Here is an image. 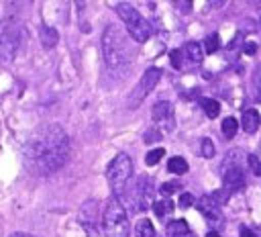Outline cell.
Returning <instances> with one entry per match:
<instances>
[{"label":"cell","instance_id":"obj_12","mask_svg":"<svg viewBox=\"0 0 261 237\" xmlns=\"http://www.w3.org/2000/svg\"><path fill=\"white\" fill-rule=\"evenodd\" d=\"M259 125H261L259 112L255 108H247L243 112V129H245V133H255L259 129Z\"/></svg>","mask_w":261,"mask_h":237},{"label":"cell","instance_id":"obj_29","mask_svg":"<svg viewBox=\"0 0 261 237\" xmlns=\"http://www.w3.org/2000/svg\"><path fill=\"white\" fill-rule=\"evenodd\" d=\"M255 51H257V43H255V41H253V43H245V53H247V55H253Z\"/></svg>","mask_w":261,"mask_h":237},{"label":"cell","instance_id":"obj_4","mask_svg":"<svg viewBox=\"0 0 261 237\" xmlns=\"http://www.w3.org/2000/svg\"><path fill=\"white\" fill-rule=\"evenodd\" d=\"M133 176V161L126 153H118L106 168V180L112 190V196H120L126 190V184Z\"/></svg>","mask_w":261,"mask_h":237},{"label":"cell","instance_id":"obj_21","mask_svg":"<svg viewBox=\"0 0 261 237\" xmlns=\"http://www.w3.org/2000/svg\"><path fill=\"white\" fill-rule=\"evenodd\" d=\"M237 129H239V123H237V118H232V116H226L224 121H222V133H224V137H234L237 135Z\"/></svg>","mask_w":261,"mask_h":237},{"label":"cell","instance_id":"obj_30","mask_svg":"<svg viewBox=\"0 0 261 237\" xmlns=\"http://www.w3.org/2000/svg\"><path fill=\"white\" fill-rule=\"evenodd\" d=\"M206 237H222V235H220L218 231H208V233H206Z\"/></svg>","mask_w":261,"mask_h":237},{"label":"cell","instance_id":"obj_25","mask_svg":"<svg viewBox=\"0 0 261 237\" xmlns=\"http://www.w3.org/2000/svg\"><path fill=\"white\" fill-rule=\"evenodd\" d=\"M200 147H202L200 151H202L204 157H212V155H214V145H212V141H210L208 137H204V139L200 141Z\"/></svg>","mask_w":261,"mask_h":237},{"label":"cell","instance_id":"obj_1","mask_svg":"<svg viewBox=\"0 0 261 237\" xmlns=\"http://www.w3.org/2000/svg\"><path fill=\"white\" fill-rule=\"evenodd\" d=\"M24 157L35 174H51L69 157V137L59 125H45L35 131L24 147Z\"/></svg>","mask_w":261,"mask_h":237},{"label":"cell","instance_id":"obj_24","mask_svg":"<svg viewBox=\"0 0 261 237\" xmlns=\"http://www.w3.org/2000/svg\"><path fill=\"white\" fill-rule=\"evenodd\" d=\"M253 94L261 102V65L255 69V76H253Z\"/></svg>","mask_w":261,"mask_h":237},{"label":"cell","instance_id":"obj_13","mask_svg":"<svg viewBox=\"0 0 261 237\" xmlns=\"http://www.w3.org/2000/svg\"><path fill=\"white\" fill-rule=\"evenodd\" d=\"M181 51H184V55H186V57H190V59H192V61H196V63H198V61H202V57H204V49H202V45H200V43H196V41H190Z\"/></svg>","mask_w":261,"mask_h":237},{"label":"cell","instance_id":"obj_7","mask_svg":"<svg viewBox=\"0 0 261 237\" xmlns=\"http://www.w3.org/2000/svg\"><path fill=\"white\" fill-rule=\"evenodd\" d=\"M130 204H133V208H137V210H145V208H149V206H153V198H155V186H153V182H151V178L149 176H141L137 182H135V186H133V190H130Z\"/></svg>","mask_w":261,"mask_h":237},{"label":"cell","instance_id":"obj_5","mask_svg":"<svg viewBox=\"0 0 261 237\" xmlns=\"http://www.w3.org/2000/svg\"><path fill=\"white\" fill-rule=\"evenodd\" d=\"M116 12L118 16L122 18V22L126 25V33H130V37L139 43H145L151 35H153V27L139 14L137 8H133L130 4L122 2V4H116Z\"/></svg>","mask_w":261,"mask_h":237},{"label":"cell","instance_id":"obj_15","mask_svg":"<svg viewBox=\"0 0 261 237\" xmlns=\"http://www.w3.org/2000/svg\"><path fill=\"white\" fill-rule=\"evenodd\" d=\"M202 108H204V114L208 116V118H216L218 114H220V104H218V100H214V98H202Z\"/></svg>","mask_w":261,"mask_h":237},{"label":"cell","instance_id":"obj_6","mask_svg":"<svg viewBox=\"0 0 261 237\" xmlns=\"http://www.w3.org/2000/svg\"><path fill=\"white\" fill-rule=\"evenodd\" d=\"M159 80H161V69H159V67H149V69L143 74L141 82H139V84L133 88V92L128 94L126 106H128V108H137V106L145 100V96L151 94V90L157 86Z\"/></svg>","mask_w":261,"mask_h":237},{"label":"cell","instance_id":"obj_18","mask_svg":"<svg viewBox=\"0 0 261 237\" xmlns=\"http://www.w3.org/2000/svg\"><path fill=\"white\" fill-rule=\"evenodd\" d=\"M188 231H190V227H188V223H186L184 219H175V221H171V223L167 225L169 237H179V235H184V233H188Z\"/></svg>","mask_w":261,"mask_h":237},{"label":"cell","instance_id":"obj_9","mask_svg":"<svg viewBox=\"0 0 261 237\" xmlns=\"http://www.w3.org/2000/svg\"><path fill=\"white\" fill-rule=\"evenodd\" d=\"M243 186H245V174H243L241 165L224 161V168H222V192L230 196L232 192L241 190Z\"/></svg>","mask_w":261,"mask_h":237},{"label":"cell","instance_id":"obj_14","mask_svg":"<svg viewBox=\"0 0 261 237\" xmlns=\"http://www.w3.org/2000/svg\"><path fill=\"white\" fill-rule=\"evenodd\" d=\"M135 235H137V237H155L153 223H151L149 219H141V221H137V225H135Z\"/></svg>","mask_w":261,"mask_h":237},{"label":"cell","instance_id":"obj_22","mask_svg":"<svg viewBox=\"0 0 261 237\" xmlns=\"http://www.w3.org/2000/svg\"><path fill=\"white\" fill-rule=\"evenodd\" d=\"M169 61H171L173 69H181V67H184V51H181V49H171Z\"/></svg>","mask_w":261,"mask_h":237},{"label":"cell","instance_id":"obj_19","mask_svg":"<svg viewBox=\"0 0 261 237\" xmlns=\"http://www.w3.org/2000/svg\"><path fill=\"white\" fill-rule=\"evenodd\" d=\"M151 208L155 210L157 217H165L167 212L173 210V202H171V198H161V200H155Z\"/></svg>","mask_w":261,"mask_h":237},{"label":"cell","instance_id":"obj_33","mask_svg":"<svg viewBox=\"0 0 261 237\" xmlns=\"http://www.w3.org/2000/svg\"><path fill=\"white\" fill-rule=\"evenodd\" d=\"M259 14H261V12H259ZM259 18H261V16H259Z\"/></svg>","mask_w":261,"mask_h":237},{"label":"cell","instance_id":"obj_27","mask_svg":"<svg viewBox=\"0 0 261 237\" xmlns=\"http://www.w3.org/2000/svg\"><path fill=\"white\" fill-rule=\"evenodd\" d=\"M194 204V196L190 194V192H184L181 196H179V206L181 208H188V206H192Z\"/></svg>","mask_w":261,"mask_h":237},{"label":"cell","instance_id":"obj_10","mask_svg":"<svg viewBox=\"0 0 261 237\" xmlns=\"http://www.w3.org/2000/svg\"><path fill=\"white\" fill-rule=\"evenodd\" d=\"M151 116L155 121V125L161 131H173L175 127V118H173V106L167 100H159L153 104L151 108Z\"/></svg>","mask_w":261,"mask_h":237},{"label":"cell","instance_id":"obj_23","mask_svg":"<svg viewBox=\"0 0 261 237\" xmlns=\"http://www.w3.org/2000/svg\"><path fill=\"white\" fill-rule=\"evenodd\" d=\"M161 157H163V149H161V147H155V149H151V151L145 155V163H147V165H155V163H159Z\"/></svg>","mask_w":261,"mask_h":237},{"label":"cell","instance_id":"obj_8","mask_svg":"<svg viewBox=\"0 0 261 237\" xmlns=\"http://www.w3.org/2000/svg\"><path fill=\"white\" fill-rule=\"evenodd\" d=\"M24 33H27V31H24L20 25H12V27H8V29L0 35V57H4V59H12L14 53L18 51L22 39H27Z\"/></svg>","mask_w":261,"mask_h":237},{"label":"cell","instance_id":"obj_11","mask_svg":"<svg viewBox=\"0 0 261 237\" xmlns=\"http://www.w3.org/2000/svg\"><path fill=\"white\" fill-rule=\"evenodd\" d=\"M198 210L204 215V219L210 223V225H216V223H222V212H220V204L214 202L212 196H202L198 202H196Z\"/></svg>","mask_w":261,"mask_h":237},{"label":"cell","instance_id":"obj_32","mask_svg":"<svg viewBox=\"0 0 261 237\" xmlns=\"http://www.w3.org/2000/svg\"><path fill=\"white\" fill-rule=\"evenodd\" d=\"M179 237H196L192 231H188V233H184V235H179Z\"/></svg>","mask_w":261,"mask_h":237},{"label":"cell","instance_id":"obj_3","mask_svg":"<svg viewBox=\"0 0 261 237\" xmlns=\"http://www.w3.org/2000/svg\"><path fill=\"white\" fill-rule=\"evenodd\" d=\"M102 225H104L106 237H128V233H130L128 215L116 196L108 198V202L104 206V215H102Z\"/></svg>","mask_w":261,"mask_h":237},{"label":"cell","instance_id":"obj_20","mask_svg":"<svg viewBox=\"0 0 261 237\" xmlns=\"http://www.w3.org/2000/svg\"><path fill=\"white\" fill-rule=\"evenodd\" d=\"M204 49H206V53H210V55L220 49V39H218L216 33H210V35L204 39Z\"/></svg>","mask_w":261,"mask_h":237},{"label":"cell","instance_id":"obj_26","mask_svg":"<svg viewBox=\"0 0 261 237\" xmlns=\"http://www.w3.org/2000/svg\"><path fill=\"white\" fill-rule=\"evenodd\" d=\"M159 190H161L163 196H169V194H173V192L179 190V184H177V182H167V184H161Z\"/></svg>","mask_w":261,"mask_h":237},{"label":"cell","instance_id":"obj_17","mask_svg":"<svg viewBox=\"0 0 261 237\" xmlns=\"http://www.w3.org/2000/svg\"><path fill=\"white\" fill-rule=\"evenodd\" d=\"M167 170H169L171 174L181 176V174H186V172H188V161H186L184 157L175 155V157H171V159L167 161Z\"/></svg>","mask_w":261,"mask_h":237},{"label":"cell","instance_id":"obj_31","mask_svg":"<svg viewBox=\"0 0 261 237\" xmlns=\"http://www.w3.org/2000/svg\"><path fill=\"white\" fill-rule=\"evenodd\" d=\"M12 237H33V235H29V233H14Z\"/></svg>","mask_w":261,"mask_h":237},{"label":"cell","instance_id":"obj_16","mask_svg":"<svg viewBox=\"0 0 261 237\" xmlns=\"http://www.w3.org/2000/svg\"><path fill=\"white\" fill-rule=\"evenodd\" d=\"M57 39H59V35H57V31H55L53 27H43V29H41V43H43L47 49H51V47L57 43Z\"/></svg>","mask_w":261,"mask_h":237},{"label":"cell","instance_id":"obj_2","mask_svg":"<svg viewBox=\"0 0 261 237\" xmlns=\"http://www.w3.org/2000/svg\"><path fill=\"white\" fill-rule=\"evenodd\" d=\"M102 61L108 76L124 78L133 65V49L118 25H108L102 35Z\"/></svg>","mask_w":261,"mask_h":237},{"label":"cell","instance_id":"obj_28","mask_svg":"<svg viewBox=\"0 0 261 237\" xmlns=\"http://www.w3.org/2000/svg\"><path fill=\"white\" fill-rule=\"evenodd\" d=\"M241 237H261L259 233H257V229H249V227H241V233H239Z\"/></svg>","mask_w":261,"mask_h":237}]
</instances>
